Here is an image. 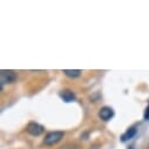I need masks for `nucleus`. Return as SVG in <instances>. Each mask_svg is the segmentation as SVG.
Returning a JSON list of instances; mask_svg holds the SVG:
<instances>
[{"label":"nucleus","instance_id":"1","mask_svg":"<svg viewBox=\"0 0 149 149\" xmlns=\"http://www.w3.org/2000/svg\"><path fill=\"white\" fill-rule=\"evenodd\" d=\"M65 136V133L63 132H51L48 133L45 139H44V143L46 146H54L58 142H60Z\"/></svg>","mask_w":149,"mask_h":149},{"label":"nucleus","instance_id":"5","mask_svg":"<svg viewBox=\"0 0 149 149\" xmlns=\"http://www.w3.org/2000/svg\"><path fill=\"white\" fill-rule=\"evenodd\" d=\"M60 97L65 101V102H72L77 99L75 94H74L70 89H65V91H61L60 92Z\"/></svg>","mask_w":149,"mask_h":149},{"label":"nucleus","instance_id":"8","mask_svg":"<svg viewBox=\"0 0 149 149\" xmlns=\"http://www.w3.org/2000/svg\"><path fill=\"white\" fill-rule=\"evenodd\" d=\"M144 120H147V121L149 120V104L144 110Z\"/></svg>","mask_w":149,"mask_h":149},{"label":"nucleus","instance_id":"7","mask_svg":"<svg viewBox=\"0 0 149 149\" xmlns=\"http://www.w3.org/2000/svg\"><path fill=\"white\" fill-rule=\"evenodd\" d=\"M62 73L65 74L66 77L72 78V79H75V78L81 75V70L80 69H63Z\"/></svg>","mask_w":149,"mask_h":149},{"label":"nucleus","instance_id":"6","mask_svg":"<svg viewBox=\"0 0 149 149\" xmlns=\"http://www.w3.org/2000/svg\"><path fill=\"white\" fill-rule=\"evenodd\" d=\"M136 133H137V129H136L135 127L129 128L125 134H122V136H121V141H122V142H127L128 140H132V139L136 135Z\"/></svg>","mask_w":149,"mask_h":149},{"label":"nucleus","instance_id":"4","mask_svg":"<svg viewBox=\"0 0 149 149\" xmlns=\"http://www.w3.org/2000/svg\"><path fill=\"white\" fill-rule=\"evenodd\" d=\"M99 116H100L101 120L108 121V120H110L111 118L114 116V109L108 107V106H104L99 110Z\"/></svg>","mask_w":149,"mask_h":149},{"label":"nucleus","instance_id":"9","mask_svg":"<svg viewBox=\"0 0 149 149\" xmlns=\"http://www.w3.org/2000/svg\"><path fill=\"white\" fill-rule=\"evenodd\" d=\"M128 149H135V148H134V147H129Z\"/></svg>","mask_w":149,"mask_h":149},{"label":"nucleus","instance_id":"2","mask_svg":"<svg viewBox=\"0 0 149 149\" xmlns=\"http://www.w3.org/2000/svg\"><path fill=\"white\" fill-rule=\"evenodd\" d=\"M17 73L13 70H1L0 73V86H1V89L4 87L5 84H12L17 80Z\"/></svg>","mask_w":149,"mask_h":149},{"label":"nucleus","instance_id":"3","mask_svg":"<svg viewBox=\"0 0 149 149\" xmlns=\"http://www.w3.org/2000/svg\"><path fill=\"white\" fill-rule=\"evenodd\" d=\"M45 132L44 126L36 123V122H29L27 126V133L32 136H39Z\"/></svg>","mask_w":149,"mask_h":149}]
</instances>
